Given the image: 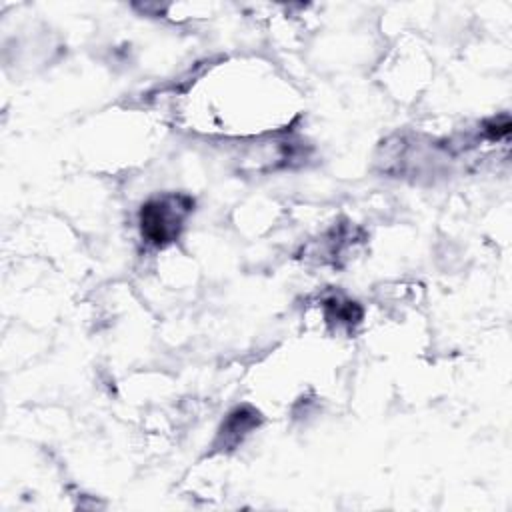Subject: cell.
Here are the masks:
<instances>
[{"label":"cell","mask_w":512,"mask_h":512,"mask_svg":"<svg viewBox=\"0 0 512 512\" xmlns=\"http://www.w3.org/2000/svg\"><path fill=\"white\" fill-rule=\"evenodd\" d=\"M184 212H188V206H180L178 198L148 202L146 206H142L140 212L142 234L158 246L174 240L178 236Z\"/></svg>","instance_id":"1"}]
</instances>
